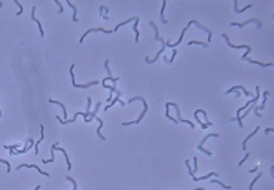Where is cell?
Listing matches in <instances>:
<instances>
[{
	"label": "cell",
	"mask_w": 274,
	"mask_h": 190,
	"mask_svg": "<svg viewBox=\"0 0 274 190\" xmlns=\"http://www.w3.org/2000/svg\"><path fill=\"white\" fill-rule=\"evenodd\" d=\"M134 101H142V103H143V107H145V108H143V111L140 113L139 119H136L134 122H124V123H122L124 126H128V125H131V123H140V122H142V119H143V116H145V114H146V111H148V104H146V101H145V98H143V97H133V98H130V100H128V103H130V104L134 103Z\"/></svg>",
	"instance_id": "6da1fadb"
},
{
	"label": "cell",
	"mask_w": 274,
	"mask_h": 190,
	"mask_svg": "<svg viewBox=\"0 0 274 190\" xmlns=\"http://www.w3.org/2000/svg\"><path fill=\"white\" fill-rule=\"evenodd\" d=\"M73 67H75V64H71V67H70V76H71V85H73L75 88H89V86H95L99 82H88V83H83V85H81V83H75V77H73Z\"/></svg>",
	"instance_id": "7a4b0ae2"
},
{
	"label": "cell",
	"mask_w": 274,
	"mask_h": 190,
	"mask_svg": "<svg viewBox=\"0 0 274 190\" xmlns=\"http://www.w3.org/2000/svg\"><path fill=\"white\" fill-rule=\"evenodd\" d=\"M252 22H255V24L258 25V30L262 28V21H259V19H256V18H250V19H247V21H244V22H231L230 25H234V27H238V28H243L246 24H252Z\"/></svg>",
	"instance_id": "3957f363"
},
{
	"label": "cell",
	"mask_w": 274,
	"mask_h": 190,
	"mask_svg": "<svg viewBox=\"0 0 274 190\" xmlns=\"http://www.w3.org/2000/svg\"><path fill=\"white\" fill-rule=\"evenodd\" d=\"M268 95H270V92H268V91H265V92H264L262 104H261V106H255V107H253V108H255V116H256V117H261L259 110H264V108H265V101H267V98H268Z\"/></svg>",
	"instance_id": "277c9868"
},
{
	"label": "cell",
	"mask_w": 274,
	"mask_h": 190,
	"mask_svg": "<svg viewBox=\"0 0 274 190\" xmlns=\"http://www.w3.org/2000/svg\"><path fill=\"white\" fill-rule=\"evenodd\" d=\"M33 140H28V144H27V146H25L24 149H19V150H15V152H14V150H11V154H24V153H27L28 152V150L31 149V147H33Z\"/></svg>",
	"instance_id": "5b68a950"
},
{
	"label": "cell",
	"mask_w": 274,
	"mask_h": 190,
	"mask_svg": "<svg viewBox=\"0 0 274 190\" xmlns=\"http://www.w3.org/2000/svg\"><path fill=\"white\" fill-rule=\"evenodd\" d=\"M34 12H36V6H33V8H31V19H33V21L37 24V27H39V30H40V36L43 37V34H45V33H43V28H42V24H40V21H39V19L36 18V15H34Z\"/></svg>",
	"instance_id": "8992f818"
},
{
	"label": "cell",
	"mask_w": 274,
	"mask_h": 190,
	"mask_svg": "<svg viewBox=\"0 0 274 190\" xmlns=\"http://www.w3.org/2000/svg\"><path fill=\"white\" fill-rule=\"evenodd\" d=\"M21 168H36L37 171L42 174V175H45V177H46V178H49V174H48V172H45V171H42V169L39 168L37 165H25V163H21V165H19V166H17V169H21Z\"/></svg>",
	"instance_id": "52a82bcc"
},
{
	"label": "cell",
	"mask_w": 274,
	"mask_h": 190,
	"mask_svg": "<svg viewBox=\"0 0 274 190\" xmlns=\"http://www.w3.org/2000/svg\"><path fill=\"white\" fill-rule=\"evenodd\" d=\"M104 68H106V71H107V79L110 80V82H118V77H112V73H110V68H109V60H106L104 61Z\"/></svg>",
	"instance_id": "ba28073f"
},
{
	"label": "cell",
	"mask_w": 274,
	"mask_h": 190,
	"mask_svg": "<svg viewBox=\"0 0 274 190\" xmlns=\"http://www.w3.org/2000/svg\"><path fill=\"white\" fill-rule=\"evenodd\" d=\"M237 89H238V91H243V94H244L246 97H250V92H249V91H246L243 86H234V88H231L230 91H226V92H225V95H230L231 92H234V91H237Z\"/></svg>",
	"instance_id": "9c48e42d"
},
{
	"label": "cell",
	"mask_w": 274,
	"mask_h": 190,
	"mask_svg": "<svg viewBox=\"0 0 274 190\" xmlns=\"http://www.w3.org/2000/svg\"><path fill=\"white\" fill-rule=\"evenodd\" d=\"M250 8H252V3H250V5H247V6H244L243 9H240V11H238V8H237V0H234V12H236V14H243L244 11L250 9Z\"/></svg>",
	"instance_id": "30bf717a"
},
{
	"label": "cell",
	"mask_w": 274,
	"mask_h": 190,
	"mask_svg": "<svg viewBox=\"0 0 274 190\" xmlns=\"http://www.w3.org/2000/svg\"><path fill=\"white\" fill-rule=\"evenodd\" d=\"M165 5H167V0H164V2H162V8H161V12H160V16H161L162 24H168V21H167L165 16H164V9H165Z\"/></svg>",
	"instance_id": "8fae6325"
},
{
	"label": "cell",
	"mask_w": 274,
	"mask_h": 190,
	"mask_svg": "<svg viewBox=\"0 0 274 190\" xmlns=\"http://www.w3.org/2000/svg\"><path fill=\"white\" fill-rule=\"evenodd\" d=\"M213 137H214V138H216V137H219V134H214V132H213V134H208V135H206V137H204V138H203V140H201V143H200V144H198V146H197V149H200V147H201V146H203V144H204V143H206V141H207L208 138H213Z\"/></svg>",
	"instance_id": "7c38bea8"
},
{
	"label": "cell",
	"mask_w": 274,
	"mask_h": 190,
	"mask_svg": "<svg viewBox=\"0 0 274 190\" xmlns=\"http://www.w3.org/2000/svg\"><path fill=\"white\" fill-rule=\"evenodd\" d=\"M100 106H101L100 103H97V104H95V108L93 110V113H91V116L88 117V119H85V122H87V123H88V122H91V120H93L94 117H95V114H97V110H99V107H100Z\"/></svg>",
	"instance_id": "4fadbf2b"
},
{
	"label": "cell",
	"mask_w": 274,
	"mask_h": 190,
	"mask_svg": "<svg viewBox=\"0 0 274 190\" xmlns=\"http://www.w3.org/2000/svg\"><path fill=\"white\" fill-rule=\"evenodd\" d=\"M258 131H261V128H259V126H256V128H255V131H252V134H250L249 137H246V140L243 141V149H244V150H246V143L249 141V140H250V137H253V135H255V134L258 132Z\"/></svg>",
	"instance_id": "5bb4252c"
},
{
	"label": "cell",
	"mask_w": 274,
	"mask_h": 190,
	"mask_svg": "<svg viewBox=\"0 0 274 190\" xmlns=\"http://www.w3.org/2000/svg\"><path fill=\"white\" fill-rule=\"evenodd\" d=\"M49 103L51 104H57V106H60L61 108H63V113H64V117L67 116V110H66V107H64V104L63 103H60V101H54V100H49Z\"/></svg>",
	"instance_id": "9a60e30c"
},
{
	"label": "cell",
	"mask_w": 274,
	"mask_h": 190,
	"mask_svg": "<svg viewBox=\"0 0 274 190\" xmlns=\"http://www.w3.org/2000/svg\"><path fill=\"white\" fill-rule=\"evenodd\" d=\"M67 5L70 6L71 9H73V21H75V22H77V12H76V6H75L73 3H71V2H69V0H67Z\"/></svg>",
	"instance_id": "2e32d148"
},
{
	"label": "cell",
	"mask_w": 274,
	"mask_h": 190,
	"mask_svg": "<svg viewBox=\"0 0 274 190\" xmlns=\"http://www.w3.org/2000/svg\"><path fill=\"white\" fill-rule=\"evenodd\" d=\"M188 45H189V46H191V45H200V46H203V48H208V43H204V42H198V40H191V42H189Z\"/></svg>",
	"instance_id": "e0dca14e"
},
{
	"label": "cell",
	"mask_w": 274,
	"mask_h": 190,
	"mask_svg": "<svg viewBox=\"0 0 274 190\" xmlns=\"http://www.w3.org/2000/svg\"><path fill=\"white\" fill-rule=\"evenodd\" d=\"M137 24H139V18H136V21H134V27H133V30H134V33H136V42H139V30H137Z\"/></svg>",
	"instance_id": "ac0fdd59"
},
{
	"label": "cell",
	"mask_w": 274,
	"mask_h": 190,
	"mask_svg": "<svg viewBox=\"0 0 274 190\" xmlns=\"http://www.w3.org/2000/svg\"><path fill=\"white\" fill-rule=\"evenodd\" d=\"M212 183H216V184H219V186H222L224 189H226V190H231V186H226V184H224L220 180H218V178H214V180H212Z\"/></svg>",
	"instance_id": "d6986e66"
},
{
	"label": "cell",
	"mask_w": 274,
	"mask_h": 190,
	"mask_svg": "<svg viewBox=\"0 0 274 190\" xmlns=\"http://www.w3.org/2000/svg\"><path fill=\"white\" fill-rule=\"evenodd\" d=\"M259 178H262V172H258L256 178H253V181L250 183V186H249V190H252V189H253V186H255V183H256V181H258Z\"/></svg>",
	"instance_id": "ffe728a7"
},
{
	"label": "cell",
	"mask_w": 274,
	"mask_h": 190,
	"mask_svg": "<svg viewBox=\"0 0 274 190\" xmlns=\"http://www.w3.org/2000/svg\"><path fill=\"white\" fill-rule=\"evenodd\" d=\"M14 3H15V5L18 6V12H17V15H21V14H23V12H24V9H23V5H21V3H19V2H18V0H14Z\"/></svg>",
	"instance_id": "44dd1931"
},
{
	"label": "cell",
	"mask_w": 274,
	"mask_h": 190,
	"mask_svg": "<svg viewBox=\"0 0 274 190\" xmlns=\"http://www.w3.org/2000/svg\"><path fill=\"white\" fill-rule=\"evenodd\" d=\"M43 137H45V132H43V126H40V140H39V141L36 143V147H34V149H36V154H37V146H39V143H40V141L43 140Z\"/></svg>",
	"instance_id": "7402d4cb"
},
{
	"label": "cell",
	"mask_w": 274,
	"mask_h": 190,
	"mask_svg": "<svg viewBox=\"0 0 274 190\" xmlns=\"http://www.w3.org/2000/svg\"><path fill=\"white\" fill-rule=\"evenodd\" d=\"M21 147V143H17L14 144V146H5V149H8V150H15V149H19Z\"/></svg>",
	"instance_id": "603a6c76"
},
{
	"label": "cell",
	"mask_w": 274,
	"mask_h": 190,
	"mask_svg": "<svg viewBox=\"0 0 274 190\" xmlns=\"http://www.w3.org/2000/svg\"><path fill=\"white\" fill-rule=\"evenodd\" d=\"M0 163H5V165H6V169H8V172H11V165H9V162H8V160L0 159Z\"/></svg>",
	"instance_id": "cb8c5ba5"
},
{
	"label": "cell",
	"mask_w": 274,
	"mask_h": 190,
	"mask_svg": "<svg viewBox=\"0 0 274 190\" xmlns=\"http://www.w3.org/2000/svg\"><path fill=\"white\" fill-rule=\"evenodd\" d=\"M176 54H177V51H176V49H174V51H173V54H171V58H170V60H168V61H167V64H171V62H173V60H174V57H176Z\"/></svg>",
	"instance_id": "d4e9b609"
},
{
	"label": "cell",
	"mask_w": 274,
	"mask_h": 190,
	"mask_svg": "<svg viewBox=\"0 0 274 190\" xmlns=\"http://www.w3.org/2000/svg\"><path fill=\"white\" fill-rule=\"evenodd\" d=\"M249 156H250V153H247V154H244V158H243V160H240V162H238V165H243V163H244V160H246L247 158H249Z\"/></svg>",
	"instance_id": "484cf974"
},
{
	"label": "cell",
	"mask_w": 274,
	"mask_h": 190,
	"mask_svg": "<svg viewBox=\"0 0 274 190\" xmlns=\"http://www.w3.org/2000/svg\"><path fill=\"white\" fill-rule=\"evenodd\" d=\"M54 2H55V5L58 6V8H60V14H63V6H61V3L58 2V0H54Z\"/></svg>",
	"instance_id": "4316f807"
},
{
	"label": "cell",
	"mask_w": 274,
	"mask_h": 190,
	"mask_svg": "<svg viewBox=\"0 0 274 190\" xmlns=\"http://www.w3.org/2000/svg\"><path fill=\"white\" fill-rule=\"evenodd\" d=\"M273 131H274L273 128H267V129H265V134H270V132H273Z\"/></svg>",
	"instance_id": "83f0119b"
},
{
	"label": "cell",
	"mask_w": 274,
	"mask_h": 190,
	"mask_svg": "<svg viewBox=\"0 0 274 190\" xmlns=\"http://www.w3.org/2000/svg\"><path fill=\"white\" fill-rule=\"evenodd\" d=\"M270 172H271V175L274 177V166H271V168H270Z\"/></svg>",
	"instance_id": "f1b7e54d"
},
{
	"label": "cell",
	"mask_w": 274,
	"mask_h": 190,
	"mask_svg": "<svg viewBox=\"0 0 274 190\" xmlns=\"http://www.w3.org/2000/svg\"><path fill=\"white\" fill-rule=\"evenodd\" d=\"M39 189H40V186H36V189H33V190H39Z\"/></svg>",
	"instance_id": "f546056e"
},
{
	"label": "cell",
	"mask_w": 274,
	"mask_h": 190,
	"mask_svg": "<svg viewBox=\"0 0 274 190\" xmlns=\"http://www.w3.org/2000/svg\"><path fill=\"white\" fill-rule=\"evenodd\" d=\"M2 6H3V2H0V8H2Z\"/></svg>",
	"instance_id": "4dcf8cb0"
},
{
	"label": "cell",
	"mask_w": 274,
	"mask_h": 190,
	"mask_svg": "<svg viewBox=\"0 0 274 190\" xmlns=\"http://www.w3.org/2000/svg\"><path fill=\"white\" fill-rule=\"evenodd\" d=\"M0 117H2V110H0Z\"/></svg>",
	"instance_id": "1f68e13d"
}]
</instances>
